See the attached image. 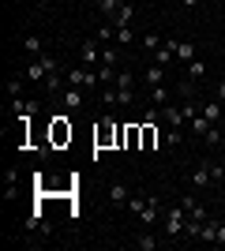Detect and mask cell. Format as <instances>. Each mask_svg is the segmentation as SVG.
<instances>
[{
	"instance_id": "1",
	"label": "cell",
	"mask_w": 225,
	"mask_h": 251,
	"mask_svg": "<svg viewBox=\"0 0 225 251\" xmlns=\"http://www.w3.org/2000/svg\"><path fill=\"white\" fill-rule=\"evenodd\" d=\"M113 139L124 147V127L113 124V116H101V120H98V127H94V147H98V150H105Z\"/></svg>"
},
{
	"instance_id": "2",
	"label": "cell",
	"mask_w": 225,
	"mask_h": 251,
	"mask_svg": "<svg viewBox=\"0 0 225 251\" xmlns=\"http://www.w3.org/2000/svg\"><path fill=\"white\" fill-rule=\"evenodd\" d=\"M188 210L184 206H173V210H165V236L169 240H176V236H184V225H188Z\"/></svg>"
},
{
	"instance_id": "3",
	"label": "cell",
	"mask_w": 225,
	"mask_h": 251,
	"mask_svg": "<svg viewBox=\"0 0 225 251\" xmlns=\"http://www.w3.org/2000/svg\"><path fill=\"white\" fill-rule=\"evenodd\" d=\"M79 64H83V68L101 64V45H98V38H86V42L79 45Z\"/></svg>"
},
{
	"instance_id": "4",
	"label": "cell",
	"mask_w": 225,
	"mask_h": 251,
	"mask_svg": "<svg viewBox=\"0 0 225 251\" xmlns=\"http://www.w3.org/2000/svg\"><path fill=\"white\" fill-rule=\"evenodd\" d=\"M101 79H98V72H90V68H68V86H98Z\"/></svg>"
},
{
	"instance_id": "5",
	"label": "cell",
	"mask_w": 225,
	"mask_h": 251,
	"mask_svg": "<svg viewBox=\"0 0 225 251\" xmlns=\"http://www.w3.org/2000/svg\"><path fill=\"white\" fill-rule=\"evenodd\" d=\"M165 45L176 52V60H184V64H192V60H195V45H192V42H180V38H165Z\"/></svg>"
},
{
	"instance_id": "6",
	"label": "cell",
	"mask_w": 225,
	"mask_h": 251,
	"mask_svg": "<svg viewBox=\"0 0 225 251\" xmlns=\"http://www.w3.org/2000/svg\"><path fill=\"white\" fill-rule=\"evenodd\" d=\"M143 83H147V90H154V86L165 83V64H147V72H143Z\"/></svg>"
},
{
	"instance_id": "7",
	"label": "cell",
	"mask_w": 225,
	"mask_h": 251,
	"mask_svg": "<svg viewBox=\"0 0 225 251\" xmlns=\"http://www.w3.org/2000/svg\"><path fill=\"white\" fill-rule=\"evenodd\" d=\"M161 120L169 127H184V105H165V109H161Z\"/></svg>"
},
{
	"instance_id": "8",
	"label": "cell",
	"mask_w": 225,
	"mask_h": 251,
	"mask_svg": "<svg viewBox=\"0 0 225 251\" xmlns=\"http://www.w3.org/2000/svg\"><path fill=\"white\" fill-rule=\"evenodd\" d=\"M158 214H161L158 199H154V195H147V206L139 210V221H143V225H154V221H158Z\"/></svg>"
},
{
	"instance_id": "9",
	"label": "cell",
	"mask_w": 225,
	"mask_h": 251,
	"mask_svg": "<svg viewBox=\"0 0 225 251\" xmlns=\"http://www.w3.org/2000/svg\"><path fill=\"white\" fill-rule=\"evenodd\" d=\"M192 184H195V188H210V184H214V180H210V165H206V161H199V165L192 169Z\"/></svg>"
},
{
	"instance_id": "10",
	"label": "cell",
	"mask_w": 225,
	"mask_h": 251,
	"mask_svg": "<svg viewBox=\"0 0 225 251\" xmlns=\"http://www.w3.org/2000/svg\"><path fill=\"white\" fill-rule=\"evenodd\" d=\"M11 113H15V116H26V120H30V116L38 113V101H26V98H11Z\"/></svg>"
},
{
	"instance_id": "11",
	"label": "cell",
	"mask_w": 225,
	"mask_h": 251,
	"mask_svg": "<svg viewBox=\"0 0 225 251\" xmlns=\"http://www.w3.org/2000/svg\"><path fill=\"white\" fill-rule=\"evenodd\" d=\"M135 23V4L131 0H124L120 4V11H117V19H113V26H131Z\"/></svg>"
},
{
	"instance_id": "12",
	"label": "cell",
	"mask_w": 225,
	"mask_h": 251,
	"mask_svg": "<svg viewBox=\"0 0 225 251\" xmlns=\"http://www.w3.org/2000/svg\"><path fill=\"white\" fill-rule=\"evenodd\" d=\"M199 113H203L210 124H218V120H222V101H218V98H210V101H199Z\"/></svg>"
},
{
	"instance_id": "13",
	"label": "cell",
	"mask_w": 225,
	"mask_h": 251,
	"mask_svg": "<svg viewBox=\"0 0 225 251\" xmlns=\"http://www.w3.org/2000/svg\"><path fill=\"white\" fill-rule=\"evenodd\" d=\"M53 143H72V124H68L64 116L53 120Z\"/></svg>"
},
{
	"instance_id": "14",
	"label": "cell",
	"mask_w": 225,
	"mask_h": 251,
	"mask_svg": "<svg viewBox=\"0 0 225 251\" xmlns=\"http://www.w3.org/2000/svg\"><path fill=\"white\" fill-rule=\"evenodd\" d=\"M124 147H128V150L143 147V124H128V127H124Z\"/></svg>"
},
{
	"instance_id": "15",
	"label": "cell",
	"mask_w": 225,
	"mask_h": 251,
	"mask_svg": "<svg viewBox=\"0 0 225 251\" xmlns=\"http://www.w3.org/2000/svg\"><path fill=\"white\" fill-rule=\"evenodd\" d=\"M128 199H131V195H128V188H124V184H109V202H113V206H128Z\"/></svg>"
},
{
	"instance_id": "16",
	"label": "cell",
	"mask_w": 225,
	"mask_h": 251,
	"mask_svg": "<svg viewBox=\"0 0 225 251\" xmlns=\"http://www.w3.org/2000/svg\"><path fill=\"white\" fill-rule=\"evenodd\" d=\"M64 105H68V113H79V109H83V90H79V86H68Z\"/></svg>"
},
{
	"instance_id": "17",
	"label": "cell",
	"mask_w": 225,
	"mask_h": 251,
	"mask_svg": "<svg viewBox=\"0 0 225 251\" xmlns=\"http://www.w3.org/2000/svg\"><path fill=\"white\" fill-rule=\"evenodd\" d=\"M154 147H158V127H154V120H143V150Z\"/></svg>"
},
{
	"instance_id": "18",
	"label": "cell",
	"mask_w": 225,
	"mask_h": 251,
	"mask_svg": "<svg viewBox=\"0 0 225 251\" xmlns=\"http://www.w3.org/2000/svg\"><path fill=\"white\" fill-rule=\"evenodd\" d=\"M94 38H98V45H109V42H117V26H113V23H101V26H98L94 30Z\"/></svg>"
},
{
	"instance_id": "19",
	"label": "cell",
	"mask_w": 225,
	"mask_h": 251,
	"mask_svg": "<svg viewBox=\"0 0 225 251\" xmlns=\"http://www.w3.org/2000/svg\"><path fill=\"white\" fill-rule=\"evenodd\" d=\"M120 4H124V0H98V11L113 23V19H117V11H120Z\"/></svg>"
},
{
	"instance_id": "20",
	"label": "cell",
	"mask_w": 225,
	"mask_h": 251,
	"mask_svg": "<svg viewBox=\"0 0 225 251\" xmlns=\"http://www.w3.org/2000/svg\"><path fill=\"white\" fill-rule=\"evenodd\" d=\"M150 105H154V109H165V105H169V90H165V83L150 90Z\"/></svg>"
},
{
	"instance_id": "21",
	"label": "cell",
	"mask_w": 225,
	"mask_h": 251,
	"mask_svg": "<svg viewBox=\"0 0 225 251\" xmlns=\"http://www.w3.org/2000/svg\"><path fill=\"white\" fill-rule=\"evenodd\" d=\"M23 49H26V52H38V56H42V49H45L42 34H26V38H23Z\"/></svg>"
},
{
	"instance_id": "22",
	"label": "cell",
	"mask_w": 225,
	"mask_h": 251,
	"mask_svg": "<svg viewBox=\"0 0 225 251\" xmlns=\"http://www.w3.org/2000/svg\"><path fill=\"white\" fill-rule=\"evenodd\" d=\"M117 60H120V45H101V64L117 68Z\"/></svg>"
},
{
	"instance_id": "23",
	"label": "cell",
	"mask_w": 225,
	"mask_h": 251,
	"mask_svg": "<svg viewBox=\"0 0 225 251\" xmlns=\"http://www.w3.org/2000/svg\"><path fill=\"white\" fill-rule=\"evenodd\" d=\"M188 79H192V83H203V79H206V64L192 60V64H188Z\"/></svg>"
},
{
	"instance_id": "24",
	"label": "cell",
	"mask_w": 225,
	"mask_h": 251,
	"mask_svg": "<svg viewBox=\"0 0 225 251\" xmlns=\"http://www.w3.org/2000/svg\"><path fill=\"white\" fill-rule=\"evenodd\" d=\"M135 248L139 251H154L158 248V236H154V232H139V236H135Z\"/></svg>"
},
{
	"instance_id": "25",
	"label": "cell",
	"mask_w": 225,
	"mask_h": 251,
	"mask_svg": "<svg viewBox=\"0 0 225 251\" xmlns=\"http://www.w3.org/2000/svg\"><path fill=\"white\" fill-rule=\"evenodd\" d=\"M161 45H165V38H161V34H143V49H147V52H158Z\"/></svg>"
},
{
	"instance_id": "26",
	"label": "cell",
	"mask_w": 225,
	"mask_h": 251,
	"mask_svg": "<svg viewBox=\"0 0 225 251\" xmlns=\"http://www.w3.org/2000/svg\"><path fill=\"white\" fill-rule=\"evenodd\" d=\"M203 143H206V147H218V143H222V127L210 124V127H206V135H203Z\"/></svg>"
},
{
	"instance_id": "27",
	"label": "cell",
	"mask_w": 225,
	"mask_h": 251,
	"mask_svg": "<svg viewBox=\"0 0 225 251\" xmlns=\"http://www.w3.org/2000/svg\"><path fill=\"white\" fill-rule=\"evenodd\" d=\"M135 42V30L131 26H117V45H131Z\"/></svg>"
},
{
	"instance_id": "28",
	"label": "cell",
	"mask_w": 225,
	"mask_h": 251,
	"mask_svg": "<svg viewBox=\"0 0 225 251\" xmlns=\"http://www.w3.org/2000/svg\"><path fill=\"white\" fill-rule=\"evenodd\" d=\"M117 90H135V79H131V72H120V75H117Z\"/></svg>"
},
{
	"instance_id": "29",
	"label": "cell",
	"mask_w": 225,
	"mask_h": 251,
	"mask_svg": "<svg viewBox=\"0 0 225 251\" xmlns=\"http://www.w3.org/2000/svg\"><path fill=\"white\" fill-rule=\"evenodd\" d=\"M180 143H184L180 127H169V131H165V147H180Z\"/></svg>"
},
{
	"instance_id": "30",
	"label": "cell",
	"mask_w": 225,
	"mask_h": 251,
	"mask_svg": "<svg viewBox=\"0 0 225 251\" xmlns=\"http://www.w3.org/2000/svg\"><path fill=\"white\" fill-rule=\"evenodd\" d=\"M206 127H210V120H206V116L199 113V116L192 120V131H195V135H206Z\"/></svg>"
},
{
	"instance_id": "31",
	"label": "cell",
	"mask_w": 225,
	"mask_h": 251,
	"mask_svg": "<svg viewBox=\"0 0 225 251\" xmlns=\"http://www.w3.org/2000/svg\"><path fill=\"white\" fill-rule=\"evenodd\" d=\"M180 206H184V210H188V214H195V210L203 206V202L195 199V195H184V199H180Z\"/></svg>"
},
{
	"instance_id": "32",
	"label": "cell",
	"mask_w": 225,
	"mask_h": 251,
	"mask_svg": "<svg viewBox=\"0 0 225 251\" xmlns=\"http://www.w3.org/2000/svg\"><path fill=\"white\" fill-rule=\"evenodd\" d=\"M206 165H210V180H225V165H218V161H206Z\"/></svg>"
},
{
	"instance_id": "33",
	"label": "cell",
	"mask_w": 225,
	"mask_h": 251,
	"mask_svg": "<svg viewBox=\"0 0 225 251\" xmlns=\"http://www.w3.org/2000/svg\"><path fill=\"white\" fill-rule=\"evenodd\" d=\"M117 101L120 105H135V90H117Z\"/></svg>"
},
{
	"instance_id": "34",
	"label": "cell",
	"mask_w": 225,
	"mask_h": 251,
	"mask_svg": "<svg viewBox=\"0 0 225 251\" xmlns=\"http://www.w3.org/2000/svg\"><path fill=\"white\" fill-rule=\"evenodd\" d=\"M8 98H23V83L19 79H8Z\"/></svg>"
},
{
	"instance_id": "35",
	"label": "cell",
	"mask_w": 225,
	"mask_h": 251,
	"mask_svg": "<svg viewBox=\"0 0 225 251\" xmlns=\"http://www.w3.org/2000/svg\"><path fill=\"white\" fill-rule=\"evenodd\" d=\"M101 101H105V105H120L117 101V90H101Z\"/></svg>"
},
{
	"instance_id": "36",
	"label": "cell",
	"mask_w": 225,
	"mask_h": 251,
	"mask_svg": "<svg viewBox=\"0 0 225 251\" xmlns=\"http://www.w3.org/2000/svg\"><path fill=\"white\" fill-rule=\"evenodd\" d=\"M214 244H225V221L218 225V236H214Z\"/></svg>"
},
{
	"instance_id": "37",
	"label": "cell",
	"mask_w": 225,
	"mask_h": 251,
	"mask_svg": "<svg viewBox=\"0 0 225 251\" xmlns=\"http://www.w3.org/2000/svg\"><path fill=\"white\" fill-rule=\"evenodd\" d=\"M218 101L225 105V83H218Z\"/></svg>"
},
{
	"instance_id": "38",
	"label": "cell",
	"mask_w": 225,
	"mask_h": 251,
	"mask_svg": "<svg viewBox=\"0 0 225 251\" xmlns=\"http://www.w3.org/2000/svg\"><path fill=\"white\" fill-rule=\"evenodd\" d=\"M180 4H184V8H195V4H199V0H180Z\"/></svg>"
},
{
	"instance_id": "39",
	"label": "cell",
	"mask_w": 225,
	"mask_h": 251,
	"mask_svg": "<svg viewBox=\"0 0 225 251\" xmlns=\"http://www.w3.org/2000/svg\"><path fill=\"white\" fill-rule=\"evenodd\" d=\"M222 191H225V188H222Z\"/></svg>"
}]
</instances>
